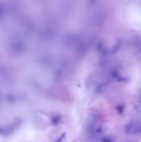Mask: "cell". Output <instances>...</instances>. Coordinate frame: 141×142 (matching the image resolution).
I'll use <instances>...</instances> for the list:
<instances>
[{"mask_svg": "<svg viewBox=\"0 0 141 142\" xmlns=\"http://www.w3.org/2000/svg\"><path fill=\"white\" fill-rule=\"evenodd\" d=\"M125 131L129 134H134L136 132L140 131V128H139L138 125L134 122V121H131L125 127Z\"/></svg>", "mask_w": 141, "mask_h": 142, "instance_id": "1", "label": "cell"}, {"mask_svg": "<svg viewBox=\"0 0 141 142\" xmlns=\"http://www.w3.org/2000/svg\"><path fill=\"white\" fill-rule=\"evenodd\" d=\"M117 111H119V113H122L124 111V106L123 105H119L117 106Z\"/></svg>", "mask_w": 141, "mask_h": 142, "instance_id": "4", "label": "cell"}, {"mask_svg": "<svg viewBox=\"0 0 141 142\" xmlns=\"http://www.w3.org/2000/svg\"><path fill=\"white\" fill-rule=\"evenodd\" d=\"M101 142H113L110 136H105L101 139Z\"/></svg>", "mask_w": 141, "mask_h": 142, "instance_id": "2", "label": "cell"}, {"mask_svg": "<svg viewBox=\"0 0 141 142\" xmlns=\"http://www.w3.org/2000/svg\"><path fill=\"white\" fill-rule=\"evenodd\" d=\"M140 132H141V126L140 127Z\"/></svg>", "mask_w": 141, "mask_h": 142, "instance_id": "5", "label": "cell"}, {"mask_svg": "<svg viewBox=\"0 0 141 142\" xmlns=\"http://www.w3.org/2000/svg\"><path fill=\"white\" fill-rule=\"evenodd\" d=\"M65 136H66V133H63V134H61V135L58 137V139L56 140V141L55 142H62V141L64 139H65Z\"/></svg>", "mask_w": 141, "mask_h": 142, "instance_id": "3", "label": "cell"}]
</instances>
